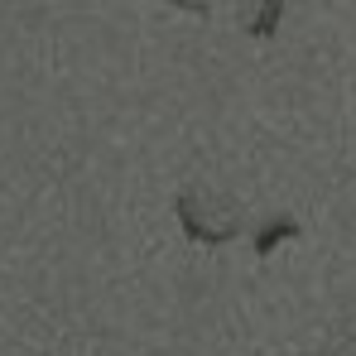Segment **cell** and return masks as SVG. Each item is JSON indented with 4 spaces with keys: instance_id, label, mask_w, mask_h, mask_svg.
Instances as JSON below:
<instances>
[{
    "instance_id": "2",
    "label": "cell",
    "mask_w": 356,
    "mask_h": 356,
    "mask_svg": "<svg viewBox=\"0 0 356 356\" xmlns=\"http://www.w3.org/2000/svg\"><path fill=\"white\" fill-rule=\"evenodd\" d=\"M284 10H289V0H241L236 24H241V34H245V39L270 44V39H280Z\"/></svg>"
},
{
    "instance_id": "3",
    "label": "cell",
    "mask_w": 356,
    "mask_h": 356,
    "mask_svg": "<svg viewBox=\"0 0 356 356\" xmlns=\"http://www.w3.org/2000/svg\"><path fill=\"white\" fill-rule=\"evenodd\" d=\"M298 222L294 217H270V222H255V255H270L280 241H294Z\"/></svg>"
},
{
    "instance_id": "1",
    "label": "cell",
    "mask_w": 356,
    "mask_h": 356,
    "mask_svg": "<svg viewBox=\"0 0 356 356\" xmlns=\"http://www.w3.org/2000/svg\"><path fill=\"white\" fill-rule=\"evenodd\" d=\"M174 217H178V227H183V236H193L197 245H227V241H236L241 232L250 227V217H245L236 193L212 188V183H188V188H178L174 193Z\"/></svg>"
},
{
    "instance_id": "4",
    "label": "cell",
    "mask_w": 356,
    "mask_h": 356,
    "mask_svg": "<svg viewBox=\"0 0 356 356\" xmlns=\"http://www.w3.org/2000/svg\"><path fill=\"white\" fill-rule=\"evenodd\" d=\"M159 5H169V10H188V15H207V10H212L207 0H159Z\"/></svg>"
}]
</instances>
